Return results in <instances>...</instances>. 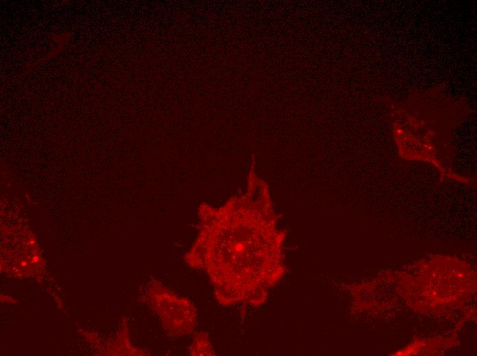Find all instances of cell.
<instances>
[{
	"label": "cell",
	"mask_w": 477,
	"mask_h": 356,
	"mask_svg": "<svg viewBox=\"0 0 477 356\" xmlns=\"http://www.w3.org/2000/svg\"><path fill=\"white\" fill-rule=\"evenodd\" d=\"M198 234L185 254L188 265L202 269L223 306L239 303L257 307L285 272L283 243L267 183L254 164L246 190L216 208H198Z\"/></svg>",
	"instance_id": "obj_1"
},
{
	"label": "cell",
	"mask_w": 477,
	"mask_h": 356,
	"mask_svg": "<svg viewBox=\"0 0 477 356\" xmlns=\"http://www.w3.org/2000/svg\"><path fill=\"white\" fill-rule=\"evenodd\" d=\"M151 300L163 327L170 335L182 337L193 331L197 325V312L189 299L176 295L156 281L151 289Z\"/></svg>",
	"instance_id": "obj_2"
},
{
	"label": "cell",
	"mask_w": 477,
	"mask_h": 356,
	"mask_svg": "<svg viewBox=\"0 0 477 356\" xmlns=\"http://www.w3.org/2000/svg\"><path fill=\"white\" fill-rule=\"evenodd\" d=\"M191 355H214L215 352L208 335L203 332L198 333L190 347Z\"/></svg>",
	"instance_id": "obj_3"
}]
</instances>
